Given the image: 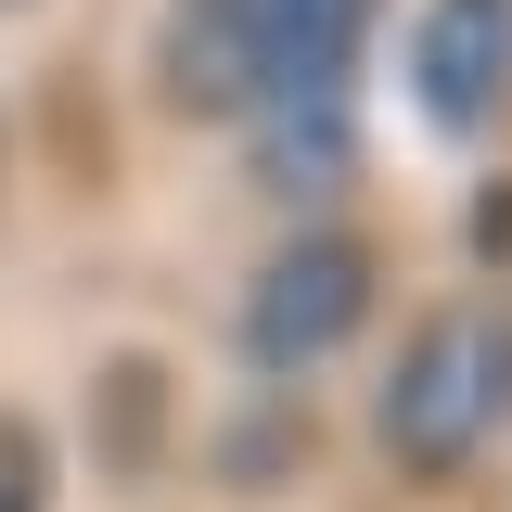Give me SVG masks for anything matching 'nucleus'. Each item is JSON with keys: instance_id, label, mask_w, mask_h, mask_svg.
<instances>
[{"instance_id": "obj_1", "label": "nucleus", "mask_w": 512, "mask_h": 512, "mask_svg": "<svg viewBox=\"0 0 512 512\" xmlns=\"http://www.w3.org/2000/svg\"><path fill=\"white\" fill-rule=\"evenodd\" d=\"M500 397H512V333L487 308H448L423 320L410 346H397V372H384V410H372V436L397 474H461L474 448H487V423H500Z\"/></svg>"}, {"instance_id": "obj_2", "label": "nucleus", "mask_w": 512, "mask_h": 512, "mask_svg": "<svg viewBox=\"0 0 512 512\" xmlns=\"http://www.w3.org/2000/svg\"><path fill=\"white\" fill-rule=\"evenodd\" d=\"M372 295H384V256L359 244V231H295V244L244 282V359L282 372V384L320 372V359L372 320Z\"/></svg>"}, {"instance_id": "obj_3", "label": "nucleus", "mask_w": 512, "mask_h": 512, "mask_svg": "<svg viewBox=\"0 0 512 512\" xmlns=\"http://www.w3.org/2000/svg\"><path fill=\"white\" fill-rule=\"evenodd\" d=\"M410 103L448 141L500 128V103H512V0H423V26H410Z\"/></svg>"}, {"instance_id": "obj_4", "label": "nucleus", "mask_w": 512, "mask_h": 512, "mask_svg": "<svg viewBox=\"0 0 512 512\" xmlns=\"http://www.w3.org/2000/svg\"><path fill=\"white\" fill-rule=\"evenodd\" d=\"M154 77L180 116H256L269 103V39H256V0H167V39Z\"/></svg>"}, {"instance_id": "obj_5", "label": "nucleus", "mask_w": 512, "mask_h": 512, "mask_svg": "<svg viewBox=\"0 0 512 512\" xmlns=\"http://www.w3.org/2000/svg\"><path fill=\"white\" fill-rule=\"evenodd\" d=\"M359 26H372V0H256L269 103H295V90H346V77H359Z\"/></svg>"}, {"instance_id": "obj_6", "label": "nucleus", "mask_w": 512, "mask_h": 512, "mask_svg": "<svg viewBox=\"0 0 512 512\" xmlns=\"http://www.w3.org/2000/svg\"><path fill=\"white\" fill-rule=\"evenodd\" d=\"M269 116V180L282 192H333L346 167H359V90H295V103H256Z\"/></svg>"}, {"instance_id": "obj_7", "label": "nucleus", "mask_w": 512, "mask_h": 512, "mask_svg": "<svg viewBox=\"0 0 512 512\" xmlns=\"http://www.w3.org/2000/svg\"><path fill=\"white\" fill-rule=\"evenodd\" d=\"M0 512H52V436L26 410H0Z\"/></svg>"}]
</instances>
